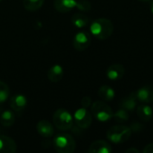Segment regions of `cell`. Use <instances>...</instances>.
I'll return each mask as SVG.
<instances>
[{
    "label": "cell",
    "instance_id": "obj_1",
    "mask_svg": "<svg viewBox=\"0 0 153 153\" xmlns=\"http://www.w3.org/2000/svg\"><path fill=\"white\" fill-rule=\"evenodd\" d=\"M90 31L94 38L100 40H105L113 34L114 25L109 19L99 18L91 23Z\"/></svg>",
    "mask_w": 153,
    "mask_h": 153
},
{
    "label": "cell",
    "instance_id": "obj_2",
    "mask_svg": "<svg viewBox=\"0 0 153 153\" xmlns=\"http://www.w3.org/2000/svg\"><path fill=\"white\" fill-rule=\"evenodd\" d=\"M53 147L59 153H72L75 151L76 143L74 139L68 134H59L53 139Z\"/></svg>",
    "mask_w": 153,
    "mask_h": 153
},
{
    "label": "cell",
    "instance_id": "obj_3",
    "mask_svg": "<svg viewBox=\"0 0 153 153\" xmlns=\"http://www.w3.org/2000/svg\"><path fill=\"white\" fill-rule=\"evenodd\" d=\"M133 132L129 126L117 125L110 127L107 132V137L113 143H123L132 135Z\"/></svg>",
    "mask_w": 153,
    "mask_h": 153
},
{
    "label": "cell",
    "instance_id": "obj_4",
    "mask_svg": "<svg viewBox=\"0 0 153 153\" xmlns=\"http://www.w3.org/2000/svg\"><path fill=\"white\" fill-rule=\"evenodd\" d=\"M53 123L57 129L67 131L74 126V117L68 110L59 108L53 115Z\"/></svg>",
    "mask_w": 153,
    "mask_h": 153
},
{
    "label": "cell",
    "instance_id": "obj_5",
    "mask_svg": "<svg viewBox=\"0 0 153 153\" xmlns=\"http://www.w3.org/2000/svg\"><path fill=\"white\" fill-rule=\"evenodd\" d=\"M91 114L100 122H107L113 118L114 112L109 105L104 101H95L91 104Z\"/></svg>",
    "mask_w": 153,
    "mask_h": 153
},
{
    "label": "cell",
    "instance_id": "obj_6",
    "mask_svg": "<svg viewBox=\"0 0 153 153\" xmlns=\"http://www.w3.org/2000/svg\"><path fill=\"white\" fill-rule=\"evenodd\" d=\"M74 121L78 127L82 129H87L91 126L92 123V116L87 110L86 108H78L74 115Z\"/></svg>",
    "mask_w": 153,
    "mask_h": 153
},
{
    "label": "cell",
    "instance_id": "obj_7",
    "mask_svg": "<svg viewBox=\"0 0 153 153\" xmlns=\"http://www.w3.org/2000/svg\"><path fill=\"white\" fill-rule=\"evenodd\" d=\"M91 43V36L88 31L82 30L75 34L73 39V46L78 51L87 49Z\"/></svg>",
    "mask_w": 153,
    "mask_h": 153
},
{
    "label": "cell",
    "instance_id": "obj_8",
    "mask_svg": "<svg viewBox=\"0 0 153 153\" xmlns=\"http://www.w3.org/2000/svg\"><path fill=\"white\" fill-rule=\"evenodd\" d=\"M136 98L141 103H151L153 101V86L147 85L141 87L135 91Z\"/></svg>",
    "mask_w": 153,
    "mask_h": 153
},
{
    "label": "cell",
    "instance_id": "obj_9",
    "mask_svg": "<svg viewBox=\"0 0 153 153\" xmlns=\"http://www.w3.org/2000/svg\"><path fill=\"white\" fill-rule=\"evenodd\" d=\"M125 67L120 64H114L108 67L107 77L110 81H118L125 75Z\"/></svg>",
    "mask_w": 153,
    "mask_h": 153
},
{
    "label": "cell",
    "instance_id": "obj_10",
    "mask_svg": "<svg viewBox=\"0 0 153 153\" xmlns=\"http://www.w3.org/2000/svg\"><path fill=\"white\" fill-rule=\"evenodd\" d=\"M88 152L90 153H110L112 152V147L108 142L98 140L90 145Z\"/></svg>",
    "mask_w": 153,
    "mask_h": 153
},
{
    "label": "cell",
    "instance_id": "obj_11",
    "mask_svg": "<svg viewBox=\"0 0 153 153\" xmlns=\"http://www.w3.org/2000/svg\"><path fill=\"white\" fill-rule=\"evenodd\" d=\"M28 103L27 98L22 94H16L13 95L10 99V107L13 110L16 112H21L24 110Z\"/></svg>",
    "mask_w": 153,
    "mask_h": 153
},
{
    "label": "cell",
    "instance_id": "obj_12",
    "mask_svg": "<svg viewBox=\"0 0 153 153\" xmlns=\"http://www.w3.org/2000/svg\"><path fill=\"white\" fill-rule=\"evenodd\" d=\"M16 150V143L12 138L0 135V153H14Z\"/></svg>",
    "mask_w": 153,
    "mask_h": 153
},
{
    "label": "cell",
    "instance_id": "obj_13",
    "mask_svg": "<svg viewBox=\"0 0 153 153\" xmlns=\"http://www.w3.org/2000/svg\"><path fill=\"white\" fill-rule=\"evenodd\" d=\"M137 103H138V100L136 98L135 95V91L133 93H130L129 95H127L126 97H125L121 102H120V108L126 109V111L130 112H134L136 108H137Z\"/></svg>",
    "mask_w": 153,
    "mask_h": 153
},
{
    "label": "cell",
    "instance_id": "obj_14",
    "mask_svg": "<svg viewBox=\"0 0 153 153\" xmlns=\"http://www.w3.org/2000/svg\"><path fill=\"white\" fill-rule=\"evenodd\" d=\"M37 131L39 134L44 138H49L54 134L53 126L47 120H41L38 123Z\"/></svg>",
    "mask_w": 153,
    "mask_h": 153
},
{
    "label": "cell",
    "instance_id": "obj_15",
    "mask_svg": "<svg viewBox=\"0 0 153 153\" xmlns=\"http://www.w3.org/2000/svg\"><path fill=\"white\" fill-rule=\"evenodd\" d=\"M64 68L60 65H54L48 71V78L52 82H58L64 76Z\"/></svg>",
    "mask_w": 153,
    "mask_h": 153
},
{
    "label": "cell",
    "instance_id": "obj_16",
    "mask_svg": "<svg viewBox=\"0 0 153 153\" xmlns=\"http://www.w3.org/2000/svg\"><path fill=\"white\" fill-rule=\"evenodd\" d=\"M77 0H55L54 6L60 13H67L76 7Z\"/></svg>",
    "mask_w": 153,
    "mask_h": 153
},
{
    "label": "cell",
    "instance_id": "obj_17",
    "mask_svg": "<svg viewBox=\"0 0 153 153\" xmlns=\"http://www.w3.org/2000/svg\"><path fill=\"white\" fill-rule=\"evenodd\" d=\"M136 111H137V116L143 121L148 122V121H150L152 118V108L149 105H147L146 103H143V104L139 105L136 108Z\"/></svg>",
    "mask_w": 153,
    "mask_h": 153
},
{
    "label": "cell",
    "instance_id": "obj_18",
    "mask_svg": "<svg viewBox=\"0 0 153 153\" xmlns=\"http://www.w3.org/2000/svg\"><path fill=\"white\" fill-rule=\"evenodd\" d=\"M98 95L104 101H111L115 99L116 92L112 87L108 85H103L100 87L98 91Z\"/></svg>",
    "mask_w": 153,
    "mask_h": 153
},
{
    "label": "cell",
    "instance_id": "obj_19",
    "mask_svg": "<svg viewBox=\"0 0 153 153\" xmlns=\"http://www.w3.org/2000/svg\"><path fill=\"white\" fill-rule=\"evenodd\" d=\"M71 21H72V23L78 29H82L84 27H87L91 22L88 16H86L85 14L81 13H74L73 15Z\"/></svg>",
    "mask_w": 153,
    "mask_h": 153
},
{
    "label": "cell",
    "instance_id": "obj_20",
    "mask_svg": "<svg viewBox=\"0 0 153 153\" xmlns=\"http://www.w3.org/2000/svg\"><path fill=\"white\" fill-rule=\"evenodd\" d=\"M15 122V116L12 110H4L0 115V123L4 127H10Z\"/></svg>",
    "mask_w": 153,
    "mask_h": 153
},
{
    "label": "cell",
    "instance_id": "obj_21",
    "mask_svg": "<svg viewBox=\"0 0 153 153\" xmlns=\"http://www.w3.org/2000/svg\"><path fill=\"white\" fill-rule=\"evenodd\" d=\"M44 0H23L22 4L23 7L30 12H34L39 10L43 5Z\"/></svg>",
    "mask_w": 153,
    "mask_h": 153
},
{
    "label": "cell",
    "instance_id": "obj_22",
    "mask_svg": "<svg viewBox=\"0 0 153 153\" xmlns=\"http://www.w3.org/2000/svg\"><path fill=\"white\" fill-rule=\"evenodd\" d=\"M113 118L119 123H124L129 120V112L126 111V109L120 108L119 109H117L116 112H114V116Z\"/></svg>",
    "mask_w": 153,
    "mask_h": 153
},
{
    "label": "cell",
    "instance_id": "obj_23",
    "mask_svg": "<svg viewBox=\"0 0 153 153\" xmlns=\"http://www.w3.org/2000/svg\"><path fill=\"white\" fill-rule=\"evenodd\" d=\"M9 87L6 83L0 81V104L4 103L9 97Z\"/></svg>",
    "mask_w": 153,
    "mask_h": 153
},
{
    "label": "cell",
    "instance_id": "obj_24",
    "mask_svg": "<svg viewBox=\"0 0 153 153\" xmlns=\"http://www.w3.org/2000/svg\"><path fill=\"white\" fill-rule=\"evenodd\" d=\"M76 8L82 12H89L91 9V4L87 0H79L76 4Z\"/></svg>",
    "mask_w": 153,
    "mask_h": 153
},
{
    "label": "cell",
    "instance_id": "obj_25",
    "mask_svg": "<svg viewBox=\"0 0 153 153\" xmlns=\"http://www.w3.org/2000/svg\"><path fill=\"white\" fill-rule=\"evenodd\" d=\"M81 104L83 108H88L91 105V99L88 96H85L82 99V101H81Z\"/></svg>",
    "mask_w": 153,
    "mask_h": 153
},
{
    "label": "cell",
    "instance_id": "obj_26",
    "mask_svg": "<svg viewBox=\"0 0 153 153\" xmlns=\"http://www.w3.org/2000/svg\"><path fill=\"white\" fill-rule=\"evenodd\" d=\"M131 130L132 132H141L143 130V126L139 123H134L131 126Z\"/></svg>",
    "mask_w": 153,
    "mask_h": 153
},
{
    "label": "cell",
    "instance_id": "obj_27",
    "mask_svg": "<svg viewBox=\"0 0 153 153\" xmlns=\"http://www.w3.org/2000/svg\"><path fill=\"white\" fill-rule=\"evenodd\" d=\"M143 152L144 153H153V143H150V144L146 145L143 148Z\"/></svg>",
    "mask_w": 153,
    "mask_h": 153
},
{
    "label": "cell",
    "instance_id": "obj_28",
    "mask_svg": "<svg viewBox=\"0 0 153 153\" xmlns=\"http://www.w3.org/2000/svg\"><path fill=\"white\" fill-rule=\"evenodd\" d=\"M126 153H130V152L138 153L139 152V151H138L137 149H135V148H130V149H127V150L126 151Z\"/></svg>",
    "mask_w": 153,
    "mask_h": 153
},
{
    "label": "cell",
    "instance_id": "obj_29",
    "mask_svg": "<svg viewBox=\"0 0 153 153\" xmlns=\"http://www.w3.org/2000/svg\"><path fill=\"white\" fill-rule=\"evenodd\" d=\"M150 8H151V12H152V14H153V0H152V1H151Z\"/></svg>",
    "mask_w": 153,
    "mask_h": 153
},
{
    "label": "cell",
    "instance_id": "obj_30",
    "mask_svg": "<svg viewBox=\"0 0 153 153\" xmlns=\"http://www.w3.org/2000/svg\"><path fill=\"white\" fill-rule=\"evenodd\" d=\"M138 1H142V2H151L152 0H138Z\"/></svg>",
    "mask_w": 153,
    "mask_h": 153
},
{
    "label": "cell",
    "instance_id": "obj_31",
    "mask_svg": "<svg viewBox=\"0 0 153 153\" xmlns=\"http://www.w3.org/2000/svg\"><path fill=\"white\" fill-rule=\"evenodd\" d=\"M1 1H2V0H0V2H1Z\"/></svg>",
    "mask_w": 153,
    "mask_h": 153
}]
</instances>
